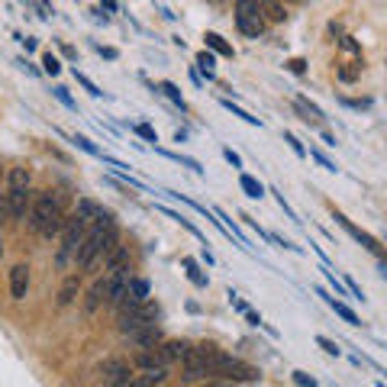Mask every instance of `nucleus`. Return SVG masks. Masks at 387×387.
<instances>
[{"mask_svg":"<svg viewBox=\"0 0 387 387\" xmlns=\"http://www.w3.org/2000/svg\"><path fill=\"white\" fill-rule=\"evenodd\" d=\"M258 7H262L265 23H284L287 20V10H284L281 0H258Z\"/></svg>","mask_w":387,"mask_h":387,"instance_id":"nucleus-19","label":"nucleus"},{"mask_svg":"<svg viewBox=\"0 0 387 387\" xmlns=\"http://www.w3.org/2000/svg\"><path fill=\"white\" fill-rule=\"evenodd\" d=\"M52 94L58 97V100H62V104L68 107V110H78V104H74V100H71V94H68V87H52Z\"/></svg>","mask_w":387,"mask_h":387,"instance_id":"nucleus-33","label":"nucleus"},{"mask_svg":"<svg viewBox=\"0 0 387 387\" xmlns=\"http://www.w3.org/2000/svg\"><path fill=\"white\" fill-rule=\"evenodd\" d=\"M203 42H207V45H210V49H213V52L226 55V58H232V55H236V52H232V45H230V42H226V39H223L220 32H207V36H203Z\"/></svg>","mask_w":387,"mask_h":387,"instance_id":"nucleus-23","label":"nucleus"},{"mask_svg":"<svg viewBox=\"0 0 387 387\" xmlns=\"http://www.w3.org/2000/svg\"><path fill=\"white\" fill-rule=\"evenodd\" d=\"M100 55H104V58H116L120 52H116V49H100Z\"/></svg>","mask_w":387,"mask_h":387,"instance_id":"nucleus-42","label":"nucleus"},{"mask_svg":"<svg viewBox=\"0 0 387 387\" xmlns=\"http://www.w3.org/2000/svg\"><path fill=\"white\" fill-rule=\"evenodd\" d=\"M239 188L245 190V197H252V200H262V197H265L262 181H255V178H252V175H245V171H242V175H239Z\"/></svg>","mask_w":387,"mask_h":387,"instance_id":"nucleus-22","label":"nucleus"},{"mask_svg":"<svg viewBox=\"0 0 387 387\" xmlns=\"http://www.w3.org/2000/svg\"><path fill=\"white\" fill-rule=\"evenodd\" d=\"M136 365H139V368H168L165 362H162V352H158V346H152V349H139Z\"/></svg>","mask_w":387,"mask_h":387,"instance_id":"nucleus-21","label":"nucleus"},{"mask_svg":"<svg viewBox=\"0 0 387 387\" xmlns=\"http://www.w3.org/2000/svg\"><path fill=\"white\" fill-rule=\"evenodd\" d=\"M217 377H223V381H232V384H239V381H258V368H252V365H245V362H239V358L230 355L220 365Z\"/></svg>","mask_w":387,"mask_h":387,"instance_id":"nucleus-8","label":"nucleus"},{"mask_svg":"<svg viewBox=\"0 0 387 387\" xmlns=\"http://www.w3.org/2000/svg\"><path fill=\"white\" fill-rule=\"evenodd\" d=\"M155 320H158V304L142 300V304H136V307H126V310H120V333L129 335V333H136V329L152 326Z\"/></svg>","mask_w":387,"mask_h":387,"instance_id":"nucleus-5","label":"nucleus"},{"mask_svg":"<svg viewBox=\"0 0 387 387\" xmlns=\"http://www.w3.org/2000/svg\"><path fill=\"white\" fill-rule=\"evenodd\" d=\"M74 142H78V146H81L84 152H87V155H97V158L104 155V152H100V148H97L94 142H91V139H84V136H74Z\"/></svg>","mask_w":387,"mask_h":387,"instance_id":"nucleus-34","label":"nucleus"},{"mask_svg":"<svg viewBox=\"0 0 387 387\" xmlns=\"http://www.w3.org/2000/svg\"><path fill=\"white\" fill-rule=\"evenodd\" d=\"M87 230H91V223L81 220L78 213H74L71 220H65L62 226V249H58V265H68L78 255V249L84 245V239H87Z\"/></svg>","mask_w":387,"mask_h":387,"instance_id":"nucleus-4","label":"nucleus"},{"mask_svg":"<svg viewBox=\"0 0 387 387\" xmlns=\"http://www.w3.org/2000/svg\"><path fill=\"white\" fill-rule=\"evenodd\" d=\"M165 377H168V368H142L139 375H133L126 381V387H158V384H165Z\"/></svg>","mask_w":387,"mask_h":387,"instance_id":"nucleus-13","label":"nucleus"},{"mask_svg":"<svg viewBox=\"0 0 387 387\" xmlns=\"http://www.w3.org/2000/svg\"><path fill=\"white\" fill-rule=\"evenodd\" d=\"M281 3H284V0H281ZM287 3H297V0H287Z\"/></svg>","mask_w":387,"mask_h":387,"instance_id":"nucleus-44","label":"nucleus"},{"mask_svg":"<svg viewBox=\"0 0 387 387\" xmlns=\"http://www.w3.org/2000/svg\"><path fill=\"white\" fill-rule=\"evenodd\" d=\"M104 262H107V274H126L129 272V249L116 245L110 255H104Z\"/></svg>","mask_w":387,"mask_h":387,"instance_id":"nucleus-16","label":"nucleus"},{"mask_svg":"<svg viewBox=\"0 0 387 387\" xmlns=\"http://www.w3.org/2000/svg\"><path fill=\"white\" fill-rule=\"evenodd\" d=\"M158 352H162V362H165V365H175V362H184V358H188L190 346L171 339V342H158Z\"/></svg>","mask_w":387,"mask_h":387,"instance_id":"nucleus-14","label":"nucleus"},{"mask_svg":"<svg viewBox=\"0 0 387 387\" xmlns=\"http://www.w3.org/2000/svg\"><path fill=\"white\" fill-rule=\"evenodd\" d=\"M133 377V368L126 358H107L104 365L97 368V381L100 387H126V381Z\"/></svg>","mask_w":387,"mask_h":387,"instance_id":"nucleus-7","label":"nucleus"},{"mask_svg":"<svg viewBox=\"0 0 387 387\" xmlns=\"http://www.w3.org/2000/svg\"><path fill=\"white\" fill-rule=\"evenodd\" d=\"M136 133H139V136H142V139H148V142H158L155 129H152V126H148V123H139V126H136Z\"/></svg>","mask_w":387,"mask_h":387,"instance_id":"nucleus-36","label":"nucleus"},{"mask_svg":"<svg viewBox=\"0 0 387 387\" xmlns=\"http://www.w3.org/2000/svg\"><path fill=\"white\" fill-rule=\"evenodd\" d=\"M42 71H45V74H58V71H62V65H58V58H55L52 52L42 55Z\"/></svg>","mask_w":387,"mask_h":387,"instance_id":"nucleus-29","label":"nucleus"},{"mask_svg":"<svg viewBox=\"0 0 387 387\" xmlns=\"http://www.w3.org/2000/svg\"><path fill=\"white\" fill-rule=\"evenodd\" d=\"M116 245H120V232H116L113 217H110V213H100V217L91 223V230H87V239H84V245L78 249L74 262L81 265V268H91L97 258L110 255Z\"/></svg>","mask_w":387,"mask_h":387,"instance_id":"nucleus-1","label":"nucleus"},{"mask_svg":"<svg viewBox=\"0 0 387 387\" xmlns=\"http://www.w3.org/2000/svg\"><path fill=\"white\" fill-rule=\"evenodd\" d=\"M223 158H226V162H230L232 168H242V158L236 155V152H232V148H223Z\"/></svg>","mask_w":387,"mask_h":387,"instance_id":"nucleus-39","label":"nucleus"},{"mask_svg":"<svg viewBox=\"0 0 387 387\" xmlns=\"http://www.w3.org/2000/svg\"><path fill=\"white\" fill-rule=\"evenodd\" d=\"M226 352L217 346H190L188 358H184V377L188 381H200V377H217L220 365L226 362Z\"/></svg>","mask_w":387,"mask_h":387,"instance_id":"nucleus-3","label":"nucleus"},{"mask_svg":"<svg viewBox=\"0 0 387 387\" xmlns=\"http://www.w3.org/2000/svg\"><path fill=\"white\" fill-rule=\"evenodd\" d=\"M236 26H239L242 36L249 39H258L265 32V16L258 0H236Z\"/></svg>","mask_w":387,"mask_h":387,"instance_id":"nucleus-6","label":"nucleus"},{"mask_svg":"<svg viewBox=\"0 0 387 387\" xmlns=\"http://www.w3.org/2000/svg\"><path fill=\"white\" fill-rule=\"evenodd\" d=\"M126 339H133L139 349H152V346H158V342H162V329L152 323V326H146V329H136V333H129Z\"/></svg>","mask_w":387,"mask_h":387,"instance_id":"nucleus-18","label":"nucleus"},{"mask_svg":"<svg viewBox=\"0 0 387 387\" xmlns=\"http://www.w3.org/2000/svg\"><path fill=\"white\" fill-rule=\"evenodd\" d=\"M304 65H307L304 58H291V65H287V68H291L294 74H300V71H304Z\"/></svg>","mask_w":387,"mask_h":387,"instance_id":"nucleus-40","label":"nucleus"},{"mask_svg":"<svg viewBox=\"0 0 387 387\" xmlns=\"http://www.w3.org/2000/svg\"><path fill=\"white\" fill-rule=\"evenodd\" d=\"M30 181H32L30 168H10V190H16V188H30Z\"/></svg>","mask_w":387,"mask_h":387,"instance_id":"nucleus-25","label":"nucleus"},{"mask_svg":"<svg viewBox=\"0 0 387 387\" xmlns=\"http://www.w3.org/2000/svg\"><path fill=\"white\" fill-rule=\"evenodd\" d=\"M74 213H78V217H81V220H87V223H94L97 217H100V213H104V210H100V203H94V200H78V210H74Z\"/></svg>","mask_w":387,"mask_h":387,"instance_id":"nucleus-24","label":"nucleus"},{"mask_svg":"<svg viewBox=\"0 0 387 387\" xmlns=\"http://www.w3.org/2000/svg\"><path fill=\"white\" fill-rule=\"evenodd\" d=\"M100 3H104V7H107V10H110V13L116 10V0H100Z\"/></svg>","mask_w":387,"mask_h":387,"instance_id":"nucleus-43","label":"nucleus"},{"mask_svg":"<svg viewBox=\"0 0 387 387\" xmlns=\"http://www.w3.org/2000/svg\"><path fill=\"white\" fill-rule=\"evenodd\" d=\"M107 300H110V278H97V281L91 284L87 297H84V310H87V313H97Z\"/></svg>","mask_w":387,"mask_h":387,"instance_id":"nucleus-12","label":"nucleus"},{"mask_svg":"<svg viewBox=\"0 0 387 387\" xmlns=\"http://www.w3.org/2000/svg\"><path fill=\"white\" fill-rule=\"evenodd\" d=\"M74 81L81 84V87H84V91H87L91 97H100V94H104V91H100V87H97V84L91 81V78H87L84 71H78V68H74Z\"/></svg>","mask_w":387,"mask_h":387,"instance_id":"nucleus-28","label":"nucleus"},{"mask_svg":"<svg viewBox=\"0 0 387 387\" xmlns=\"http://www.w3.org/2000/svg\"><path fill=\"white\" fill-rule=\"evenodd\" d=\"M316 346H320V349H323V352H326V355H339V352H342V349H339V346H335V342H333V339H326V335H316Z\"/></svg>","mask_w":387,"mask_h":387,"instance_id":"nucleus-31","label":"nucleus"},{"mask_svg":"<svg viewBox=\"0 0 387 387\" xmlns=\"http://www.w3.org/2000/svg\"><path fill=\"white\" fill-rule=\"evenodd\" d=\"M184 268H188V278H190L194 284H197V287H207V274L200 272L194 258H184Z\"/></svg>","mask_w":387,"mask_h":387,"instance_id":"nucleus-27","label":"nucleus"},{"mask_svg":"<svg viewBox=\"0 0 387 387\" xmlns=\"http://www.w3.org/2000/svg\"><path fill=\"white\" fill-rule=\"evenodd\" d=\"M142 300H148V281H142V278H126L123 300H120V307H116V310L136 307V304H142Z\"/></svg>","mask_w":387,"mask_h":387,"instance_id":"nucleus-11","label":"nucleus"},{"mask_svg":"<svg viewBox=\"0 0 387 387\" xmlns=\"http://www.w3.org/2000/svg\"><path fill=\"white\" fill-rule=\"evenodd\" d=\"M245 320H249L252 326H262V316H258V313H252V310H249V313H245Z\"/></svg>","mask_w":387,"mask_h":387,"instance_id":"nucleus-41","label":"nucleus"},{"mask_svg":"<svg viewBox=\"0 0 387 387\" xmlns=\"http://www.w3.org/2000/svg\"><path fill=\"white\" fill-rule=\"evenodd\" d=\"M162 91H165V94L171 97V100H175V104L181 107V110H184V97H181V91H178V87H175V84H171V81H165V84H162Z\"/></svg>","mask_w":387,"mask_h":387,"instance_id":"nucleus-32","label":"nucleus"},{"mask_svg":"<svg viewBox=\"0 0 387 387\" xmlns=\"http://www.w3.org/2000/svg\"><path fill=\"white\" fill-rule=\"evenodd\" d=\"M294 381H297L300 387H316V377L307 375V371H294Z\"/></svg>","mask_w":387,"mask_h":387,"instance_id":"nucleus-35","label":"nucleus"},{"mask_svg":"<svg viewBox=\"0 0 387 387\" xmlns=\"http://www.w3.org/2000/svg\"><path fill=\"white\" fill-rule=\"evenodd\" d=\"M323 274H326V281L333 284V291H335V297H346V291H349V287H342V284L335 281V274H333V272H323Z\"/></svg>","mask_w":387,"mask_h":387,"instance_id":"nucleus-38","label":"nucleus"},{"mask_svg":"<svg viewBox=\"0 0 387 387\" xmlns=\"http://www.w3.org/2000/svg\"><path fill=\"white\" fill-rule=\"evenodd\" d=\"M316 294H320V297H323L326 304H329V310H333L335 316H342V320H346L349 326H362V320H358V313H355V310H352V307H349V304H342V300H335V297H329V291H323V287H320V291H316Z\"/></svg>","mask_w":387,"mask_h":387,"instance_id":"nucleus-15","label":"nucleus"},{"mask_svg":"<svg viewBox=\"0 0 387 387\" xmlns=\"http://www.w3.org/2000/svg\"><path fill=\"white\" fill-rule=\"evenodd\" d=\"M78 291H81V278H78V274H68V278H65V284H62V291H58V307L74 304Z\"/></svg>","mask_w":387,"mask_h":387,"instance_id":"nucleus-20","label":"nucleus"},{"mask_svg":"<svg viewBox=\"0 0 387 387\" xmlns=\"http://www.w3.org/2000/svg\"><path fill=\"white\" fill-rule=\"evenodd\" d=\"M335 223H339V226H342V230H346L349 236H352V239H358V242H362V245H365V249L371 252L375 258H381V262H387V252L381 249V245H377V239H375V236H368V232H362V230H358V226H352V223H349L346 217H342V213H335Z\"/></svg>","mask_w":387,"mask_h":387,"instance_id":"nucleus-9","label":"nucleus"},{"mask_svg":"<svg viewBox=\"0 0 387 387\" xmlns=\"http://www.w3.org/2000/svg\"><path fill=\"white\" fill-rule=\"evenodd\" d=\"M65 226V213H62V200L55 197L52 190H42L36 194L32 200V210H30V230L45 236V239H52L58 236Z\"/></svg>","mask_w":387,"mask_h":387,"instance_id":"nucleus-2","label":"nucleus"},{"mask_svg":"<svg viewBox=\"0 0 387 387\" xmlns=\"http://www.w3.org/2000/svg\"><path fill=\"white\" fill-rule=\"evenodd\" d=\"M223 107H226V110H230L232 116H239L242 123H249V126H258V129H262V120H258V116L245 113V110H242V107H236V104H232V100H223Z\"/></svg>","mask_w":387,"mask_h":387,"instance_id":"nucleus-26","label":"nucleus"},{"mask_svg":"<svg viewBox=\"0 0 387 387\" xmlns=\"http://www.w3.org/2000/svg\"><path fill=\"white\" fill-rule=\"evenodd\" d=\"M32 190L30 188H16L7 194V210H10V217L13 220H26L30 217V210H32Z\"/></svg>","mask_w":387,"mask_h":387,"instance_id":"nucleus-10","label":"nucleus"},{"mask_svg":"<svg viewBox=\"0 0 387 387\" xmlns=\"http://www.w3.org/2000/svg\"><path fill=\"white\" fill-rule=\"evenodd\" d=\"M284 142H287V146H291V148H294V152H297V155H300V158L307 155V148L300 146V142H297V136H291V133H284Z\"/></svg>","mask_w":387,"mask_h":387,"instance_id":"nucleus-37","label":"nucleus"},{"mask_svg":"<svg viewBox=\"0 0 387 387\" xmlns=\"http://www.w3.org/2000/svg\"><path fill=\"white\" fill-rule=\"evenodd\" d=\"M26 291H30V268L26 265H16L10 272V294L13 300H23L26 297Z\"/></svg>","mask_w":387,"mask_h":387,"instance_id":"nucleus-17","label":"nucleus"},{"mask_svg":"<svg viewBox=\"0 0 387 387\" xmlns=\"http://www.w3.org/2000/svg\"><path fill=\"white\" fill-rule=\"evenodd\" d=\"M197 65L203 68V74H207V78H213V65H217V58H213V55H210V52H200V55H197Z\"/></svg>","mask_w":387,"mask_h":387,"instance_id":"nucleus-30","label":"nucleus"},{"mask_svg":"<svg viewBox=\"0 0 387 387\" xmlns=\"http://www.w3.org/2000/svg\"><path fill=\"white\" fill-rule=\"evenodd\" d=\"M377 387H387V384H377Z\"/></svg>","mask_w":387,"mask_h":387,"instance_id":"nucleus-45","label":"nucleus"}]
</instances>
